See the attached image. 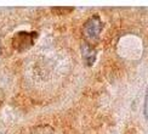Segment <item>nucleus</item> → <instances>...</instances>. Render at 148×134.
<instances>
[{
	"label": "nucleus",
	"instance_id": "f257e3e1",
	"mask_svg": "<svg viewBox=\"0 0 148 134\" xmlns=\"http://www.w3.org/2000/svg\"><path fill=\"white\" fill-rule=\"evenodd\" d=\"M101 30H102V22L98 16L91 17L90 20L86 21L85 26H84V32H85L86 37L90 39H96L98 34L101 33Z\"/></svg>",
	"mask_w": 148,
	"mask_h": 134
},
{
	"label": "nucleus",
	"instance_id": "f03ea898",
	"mask_svg": "<svg viewBox=\"0 0 148 134\" xmlns=\"http://www.w3.org/2000/svg\"><path fill=\"white\" fill-rule=\"evenodd\" d=\"M36 38V33H18L14 39V46L18 50H26L33 45L34 39Z\"/></svg>",
	"mask_w": 148,
	"mask_h": 134
},
{
	"label": "nucleus",
	"instance_id": "7ed1b4c3",
	"mask_svg": "<svg viewBox=\"0 0 148 134\" xmlns=\"http://www.w3.org/2000/svg\"><path fill=\"white\" fill-rule=\"evenodd\" d=\"M83 52H84V57L86 60V62H88V65H92L95 62V51L92 49H90L86 44L83 48Z\"/></svg>",
	"mask_w": 148,
	"mask_h": 134
}]
</instances>
